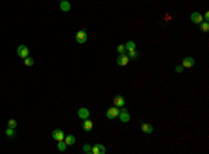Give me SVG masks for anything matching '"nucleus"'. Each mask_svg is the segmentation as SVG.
I'll use <instances>...</instances> for the list:
<instances>
[{"mask_svg": "<svg viewBox=\"0 0 209 154\" xmlns=\"http://www.w3.org/2000/svg\"><path fill=\"white\" fill-rule=\"evenodd\" d=\"M75 40H77L78 43H81V45L87 43V40H88V33L85 32L84 29H82V31H78V32L75 33Z\"/></svg>", "mask_w": 209, "mask_h": 154, "instance_id": "obj_1", "label": "nucleus"}, {"mask_svg": "<svg viewBox=\"0 0 209 154\" xmlns=\"http://www.w3.org/2000/svg\"><path fill=\"white\" fill-rule=\"evenodd\" d=\"M118 112H120V108L118 107H110L109 110L106 111V117L109 118V119H114L116 117H118Z\"/></svg>", "mask_w": 209, "mask_h": 154, "instance_id": "obj_2", "label": "nucleus"}, {"mask_svg": "<svg viewBox=\"0 0 209 154\" xmlns=\"http://www.w3.org/2000/svg\"><path fill=\"white\" fill-rule=\"evenodd\" d=\"M17 54L21 58H25L29 56V50H28V47L25 45H20L18 47H17Z\"/></svg>", "mask_w": 209, "mask_h": 154, "instance_id": "obj_3", "label": "nucleus"}, {"mask_svg": "<svg viewBox=\"0 0 209 154\" xmlns=\"http://www.w3.org/2000/svg\"><path fill=\"white\" fill-rule=\"evenodd\" d=\"M106 153V148H105V146L103 145H94L91 146V154H105Z\"/></svg>", "mask_w": 209, "mask_h": 154, "instance_id": "obj_4", "label": "nucleus"}, {"mask_svg": "<svg viewBox=\"0 0 209 154\" xmlns=\"http://www.w3.org/2000/svg\"><path fill=\"white\" fill-rule=\"evenodd\" d=\"M128 61H130V57L124 53V54H118L116 63H117V65H120V67H126L128 64Z\"/></svg>", "mask_w": 209, "mask_h": 154, "instance_id": "obj_5", "label": "nucleus"}, {"mask_svg": "<svg viewBox=\"0 0 209 154\" xmlns=\"http://www.w3.org/2000/svg\"><path fill=\"white\" fill-rule=\"evenodd\" d=\"M118 118H120L121 122H128L130 121V114H128V111L124 108V107H121L120 112H118Z\"/></svg>", "mask_w": 209, "mask_h": 154, "instance_id": "obj_6", "label": "nucleus"}, {"mask_svg": "<svg viewBox=\"0 0 209 154\" xmlns=\"http://www.w3.org/2000/svg\"><path fill=\"white\" fill-rule=\"evenodd\" d=\"M64 132L61 129H55L52 132V138L56 140V142H60V140H64Z\"/></svg>", "mask_w": 209, "mask_h": 154, "instance_id": "obj_7", "label": "nucleus"}, {"mask_svg": "<svg viewBox=\"0 0 209 154\" xmlns=\"http://www.w3.org/2000/svg\"><path fill=\"white\" fill-rule=\"evenodd\" d=\"M194 64H195V60L192 57H184L183 58V61H181V65L184 67V68H191V67H194Z\"/></svg>", "mask_w": 209, "mask_h": 154, "instance_id": "obj_8", "label": "nucleus"}, {"mask_svg": "<svg viewBox=\"0 0 209 154\" xmlns=\"http://www.w3.org/2000/svg\"><path fill=\"white\" fill-rule=\"evenodd\" d=\"M191 21L194 22V24L199 25L201 22H203V17L201 15V13H192L191 14Z\"/></svg>", "mask_w": 209, "mask_h": 154, "instance_id": "obj_9", "label": "nucleus"}, {"mask_svg": "<svg viewBox=\"0 0 209 154\" xmlns=\"http://www.w3.org/2000/svg\"><path fill=\"white\" fill-rule=\"evenodd\" d=\"M92 127H94V124H92V121L89 119V118L84 119V122H82V129H84L85 132H91V130H92Z\"/></svg>", "mask_w": 209, "mask_h": 154, "instance_id": "obj_10", "label": "nucleus"}, {"mask_svg": "<svg viewBox=\"0 0 209 154\" xmlns=\"http://www.w3.org/2000/svg\"><path fill=\"white\" fill-rule=\"evenodd\" d=\"M113 103H114V106H116V107L121 108V107H124L126 100H124V97H123V96H116L114 100H113Z\"/></svg>", "mask_w": 209, "mask_h": 154, "instance_id": "obj_11", "label": "nucleus"}, {"mask_svg": "<svg viewBox=\"0 0 209 154\" xmlns=\"http://www.w3.org/2000/svg\"><path fill=\"white\" fill-rule=\"evenodd\" d=\"M78 118H81V119H87V118H89V110L85 108V107L79 108L78 110Z\"/></svg>", "mask_w": 209, "mask_h": 154, "instance_id": "obj_12", "label": "nucleus"}, {"mask_svg": "<svg viewBox=\"0 0 209 154\" xmlns=\"http://www.w3.org/2000/svg\"><path fill=\"white\" fill-rule=\"evenodd\" d=\"M141 130H142L144 133H152V132H153V125L146 124V122H142V124H141Z\"/></svg>", "mask_w": 209, "mask_h": 154, "instance_id": "obj_13", "label": "nucleus"}, {"mask_svg": "<svg viewBox=\"0 0 209 154\" xmlns=\"http://www.w3.org/2000/svg\"><path fill=\"white\" fill-rule=\"evenodd\" d=\"M75 136L74 135H67V136H64V142H66V145L67 146H74L75 145Z\"/></svg>", "mask_w": 209, "mask_h": 154, "instance_id": "obj_14", "label": "nucleus"}, {"mask_svg": "<svg viewBox=\"0 0 209 154\" xmlns=\"http://www.w3.org/2000/svg\"><path fill=\"white\" fill-rule=\"evenodd\" d=\"M60 10L64 13H68L70 10H71V4H70L67 0H61L60 2Z\"/></svg>", "mask_w": 209, "mask_h": 154, "instance_id": "obj_15", "label": "nucleus"}, {"mask_svg": "<svg viewBox=\"0 0 209 154\" xmlns=\"http://www.w3.org/2000/svg\"><path fill=\"white\" fill-rule=\"evenodd\" d=\"M67 148V145L64 140H60V142H57V150L59 151H64Z\"/></svg>", "mask_w": 209, "mask_h": 154, "instance_id": "obj_16", "label": "nucleus"}, {"mask_svg": "<svg viewBox=\"0 0 209 154\" xmlns=\"http://www.w3.org/2000/svg\"><path fill=\"white\" fill-rule=\"evenodd\" d=\"M126 50H135V43H134L133 42V40H130V42H127V43H126Z\"/></svg>", "mask_w": 209, "mask_h": 154, "instance_id": "obj_17", "label": "nucleus"}, {"mask_svg": "<svg viewBox=\"0 0 209 154\" xmlns=\"http://www.w3.org/2000/svg\"><path fill=\"white\" fill-rule=\"evenodd\" d=\"M24 63H25V65H27V67L33 65V58L28 56V57H25V58H24Z\"/></svg>", "mask_w": 209, "mask_h": 154, "instance_id": "obj_18", "label": "nucleus"}, {"mask_svg": "<svg viewBox=\"0 0 209 154\" xmlns=\"http://www.w3.org/2000/svg\"><path fill=\"white\" fill-rule=\"evenodd\" d=\"M128 57L130 58H138V51H135V50H128Z\"/></svg>", "mask_w": 209, "mask_h": 154, "instance_id": "obj_19", "label": "nucleus"}, {"mask_svg": "<svg viewBox=\"0 0 209 154\" xmlns=\"http://www.w3.org/2000/svg\"><path fill=\"white\" fill-rule=\"evenodd\" d=\"M201 29L203 31V32H208L209 31V24H208V21H205V22H201Z\"/></svg>", "mask_w": 209, "mask_h": 154, "instance_id": "obj_20", "label": "nucleus"}, {"mask_svg": "<svg viewBox=\"0 0 209 154\" xmlns=\"http://www.w3.org/2000/svg\"><path fill=\"white\" fill-rule=\"evenodd\" d=\"M15 133H14V128H7L6 129V136H9V138H13V136H14Z\"/></svg>", "mask_w": 209, "mask_h": 154, "instance_id": "obj_21", "label": "nucleus"}, {"mask_svg": "<svg viewBox=\"0 0 209 154\" xmlns=\"http://www.w3.org/2000/svg\"><path fill=\"white\" fill-rule=\"evenodd\" d=\"M117 51H118V54H124L126 51H127L126 50V46L124 45H118L117 46Z\"/></svg>", "mask_w": 209, "mask_h": 154, "instance_id": "obj_22", "label": "nucleus"}, {"mask_svg": "<svg viewBox=\"0 0 209 154\" xmlns=\"http://www.w3.org/2000/svg\"><path fill=\"white\" fill-rule=\"evenodd\" d=\"M82 151H84V153H87V154H89V153H91V145H84V146H82Z\"/></svg>", "mask_w": 209, "mask_h": 154, "instance_id": "obj_23", "label": "nucleus"}, {"mask_svg": "<svg viewBox=\"0 0 209 154\" xmlns=\"http://www.w3.org/2000/svg\"><path fill=\"white\" fill-rule=\"evenodd\" d=\"M9 127L10 128H15V127H17V121H15V119H10V121H9Z\"/></svg>", "mask_w": 209, "mask_h": 154, "instance_id": "obj_24", "label": "nucleus"}, {"mask_svg": "<svg viewBox=\"0 0 209 154\" xmlns=\"http://www.w3.org/2000/svg\"><path fill=\"white\" fill-rule=\"evenodd\" d=\"M174 70H176V72L181 74V72H183V70H184V67H183V65H177L176 68H174Z\"/></svg>", "mask_w": 209, "mask_h": 154, "instance_id": "obj_25", "label": "nucleus"}, {"mask_svg": "<svg viewBox=\"0 0 209 154\" xmlns=\"http://www.w3.org/2000/svg\"><path fill=\"white\" fill-rule=\"evenodd\" d=\"M203 20H205V21H208V20H209V13L208 11H206L205 15H203Z\"/></svg>", "mask_w": 209, "mask_h": 154, "instance_id": "obj_26", "label": "nucleus"}, {"mask_svg": "<svg viewBox=\"0 0 209 154\" xmlns=\"http://www.w3.org/2000/svg\"><path fill=\"white\" fill-rule=\"evenodd\" d=\"M59 2H61V0H59Z\"/></svg>", "mask_w": 209, "mask_h": 154, "instance_id": "obj_27", "label": "nucleus"}]
</instances>
